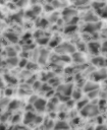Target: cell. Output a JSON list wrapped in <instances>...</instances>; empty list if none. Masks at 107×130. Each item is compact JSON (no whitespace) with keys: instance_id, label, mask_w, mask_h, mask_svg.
Masks as SVG:
<instances>
[{"instance_id":"1","label":"cell","mask_w":107,"mask_h":130,"mask_svg":"<svg viewBox=\"0 0 107 130\" xmlns=\"http://www.w3.org/2000/svg\"><path fill=\"white\" fill-rule=\"evenodd\" d=\"M35 105H36V108L38 110H44V108H45V102L43 100H39V101H37V103L35 104Z\"/></svg>"},{"instance_id":"2","label":"cell","mask_w":107,"mask_h":130,"mask_svg":"<svg viewBox=\"0 0 107 130\" xmlns=\"http://www.w3.org/2000/svg\"><path fill=\"white\" fill-rule=\"evenodd\" d=\"M103 50H105V51H107V42L105 43V44L103 45Z\"/></svg>"}]
</instances>
